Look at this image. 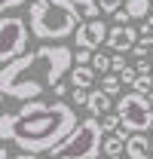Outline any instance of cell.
I'll return each instance as SVG.
<instances>
[{
	"label": "cell",
	"instance_id": "obj_1",
	"mask_svg": "<svg viewBox=\"0 0 153 159\" xmlns=\"http://www.w3.org/2000/svg\"><path fill=\"white\" fill-rule=\"evenodd\" d=\"M74 67V52L67 46H37L16 61L3 64L0 70V92L16 101H34L46 89H55L64 74Z\"/></svg>",
	"mask_w": 153,
	"mask_h": 159
},
{
	"label": "cell",
	"instance_id": "obj_2",
	"mask_svg": "<svg viewBox=\"0 0 153 159\" xmlns=\"http://www.w3.org/2000/svg\"><path fill=\"white\" fill-rule=\"evenodd\" d=\"M76 125L80 122H76L74 107L64 101H21V107L12 116L9 141L28 153H43V150L52 153Z\"/></svg>",
	"mask_w": 153,
	"mask_h": 159
},
{
	"label": "cell",
	"instance_id": "obj_3",
	"mask_svg": "<svg viewBox=\"0 0 153 159\" xmlns=\"http://www.w3.org/2000/svg\"><path fill=\"white\" fill-rule=\"evenodd\" d=\"M80 21L74 0H34L28 6V25L37 40H64L76 34Z\"/></svg>",
	"mask_w": 153,
	"mask_h": 159
},
{
	"label": "cell",
	"instance_id": "obj_4",
	"mask_svg": "<svg viewBox=\"0 0 153 159\" xmlns=\"http://www.w3.org/2000/svg\"><path fill=\"white\" fill-rule=\"evenodd\" d=\"M101 144H104L101 119L89 113V119H80V125L52 150V159H95L101 153Z\"/></svg>",
	"mask_w": 153,
	"mask_h": 159
},
{
	"label": "cell",
	"instance_id": "obj_5",
	"mask_svg": "<svg viewBox=\"0 0 153 159\" xmlns=\"http://www.w3.org/2000/svg\"><path fill=\"white\" fill-rule=\"evenodd\" d=\"M116 113L129 132H150L153 129V104L144 92H126L116 101Z\"/></svg>",
	"mask_w": 153,
	"mask_h": 159
},
{
	"label": "cell",
	"instance_id": "obj_6",
	"mask_svg": "<svg viewBox=\"0 0 153 159\" xmlns=\"http://www.w3.org/2000/svg\"><path fill=\"white\" fill-rule=\"evenodd\" d=\"M25 52H28V25H25V19L3 16L0 19V61L9 64Z\"/></svg>",
	"mask_w": 153,
	"mask_h": 159
},
{
	"label": "cell",
	"instance_id": "obj_7",
	"mask_svg": "<svg viewBox=\"0 0 153 159\" xmlns=\"http://www.w3.org/2000/svg\"><path fill=\"white\" fill-rule=\"evenodd\" d=\"M107 34H110V28H107V21L101 19H86L80 21V28H76V46L80 49H98L101 43H107Z\"/></svg>",
	"mask_w": 153,
	"mask_h": 159
},
{
	"label": "cell",
	"instance_id": "obj_8",
	"mask_svg": "<svg viewBox=\"0 0 153 159\" xmlns=\"http://www.w3.org/2000/svg\"><path fill=\"white\" fill-rule=\"evenodd\" d=\"M135 43H138V31H135L132 25H116V28H110V34H107V46L114 52H132Z\"/></svg>",
	"mask_w": 153,
	"mask_h": 159
},
{
	"label": "cell",
	"instance_id": "obj_9",
	"mask_svg": "<svg viewBox=\"0 0 153 159\" xmlns=\"http://www.w3.org/2000/svg\"><path fill=\"white\" fill-rule=\"evenodd\" d=\"M126 156L129 159H153V141L144 132H132L126 141Z\"/></svg>",
	"mask_w": 153,
	"mask_h": 159
},
{
	"label": "cell",
	"instance_id": "obj_10",
	"mask_svg": "<svg viewBox=\"0 0 153 159\" xmlns=\"http://www.w3.org/2000/svg\"><path fill=\"white\" fill-rule=\"evenodd\" d=\"M89 113L92 116H104V113H110V107H114V95L110 92H104V89H95V92H89Z\"/></svg>",
	"mask_w": 153,
	"mask_h": 159
},
{
	"label": "cell",
	"instance_id": "obj_11",
	"mask_svg": "<svg viewBox=\"0 0 153 159\" xmlns=\"http://www.w3.org/2000/svg\"><path fill=\"white\" fill-rule=\"evenodd\" d=\"M95 74L98 70L92 64H74V67H71V83L80 86V89H89V86L95 83Z\"/></svg>",
	"mask_w": 153,
	"mask_h": 159
},
{
	"label": "cell",
	"instance_id": "obj_12",
	"mask_svg": "<svg viewBox=\"0 0 153 159\" xmlns=\"http://www.w3.org/2000/svg\"><path fill=\"white\" fill-rule=\"evenodd\" d=\"M126 9H129V16L135 19H147L153 12V0H126Z\"/></svg>",
	"mask_w": 153,
	"mask_h": 159
},
{
	"label": "cell",
	"instance_id": "obj_13",
	"mask_svg": "<svg viewBox=\"0 0 153 159\" xmlns=\"http://www.w3.org/2000/svg\"><path fill=\"white\" fill-rule=\"evenodd\" d=\"M76 12H80V19H98L101 16V6H98V0H74Z\"/></svg>",
	"mask_w": 153,
	"mask_h": 159
},
{
	"label": "cell",
	"instance_id": "obj_14",
	"mask_svg": "<svg viewBox=\"0 0 153 159\" xmlns=\"http://www.w3.org/2000/svg\"><path fill=\"white\" fill-rule=\"evenodd\" d=\"M119 86H123L119 74H114V70H110V74H101V89H104V92L116 95V92H119Z\"/></svg>",
	"mask_w": 153,
	"mask_h": 159
},
{
	"label": "cell",
	"instance_id": "obj_15",
	"mask_svg": "<svg viewBox=\"0 0 153 159\" xmlns=\"http://www.w3.org/2000/svg\"><path fill=\"white\" fill-rule=\"evenodd\" d=\"M92 67H95L98 74H110L114 58H110V55H104V52H95V55H92Z\"/></svg>",
	"mask_w": 153,
	"mask_h": 159
},
{
	"label": "cell",
	"instance_id": "obj_16",
	"mask_svg": "<svg viewBox=\"0 0 153 159\" xmlns=\"http://www.w3.org/2000/svg\"><path fill=\"white\" fill-rule=\"evenodd\" d=\"M119 125H123V119H119V113H114V110L101 116V129H104V135H110V132H116Z\"/></svg>",
	"mask_w": 153,
	"mask_h": 159
},
{
	"label": "cell",
	"instance_id": "obj_17",
	"mask_svg": "<svg viewBox=\"0 0 153 159\" xmlns=\"http://www.w3.org/2000/svg\"><path fill=\"white\" fill-rule=\"evenodd\" d=\"M132 55H138V58H147V55H153V37L138 40V43H135V49H132Z\"/></svg>",
	"mask_w": 153,
	"mask_h": 159
},
{
	"label": "cell",
	"instance_id": "obj_18",
	"mask_svg": "<svg viewBox=\"0 0 153 159\" xmlns=\"http://www.w3.org/2000/svg\"><path fill=\"white\" fill-rule=\"evenodd\" d=\"M132 89H135V92H144V95H150V89H153V74H138V80H135Z\"/></svg>",
	"mask_w": 153,
	"mask_h": 159
},
{
	"label": "cell",
	"instance_id": "obj_19",
	"mask_svg": "<svg viewBox=\"0 0 153 159\" xmlns=\"http://www.w3.org/2000/svg\"><path fill=\"white\" fill-rule=\"evenodd\" d=\"M12 116H16V113H9V110L0 116V138H3V141H9V132H12Z\"/></svg>",
	"mask_w": 153,
	"mask_h": 159
},
{
	"label": "cell",
	"instance_id": "obj_20",
	"mask_svg": "<svg viewBox=\"0 0 153 159\" xmlns=\"http://www.w3.org/2000/svg\"><path fill=\"white\" fill-rule=\"evenodd\" d=\"M71 101H74L76 107H86V104H89V89H80V86H74V92H71Z\"/></svg>",
	"mask_w": 153,
	"mask_h": 159
},
{
	"label": "cell",
	"instance_id": "obj_21",
	"mask_svg": "<svg viewBox=\"0 0 153 159\" xmlns=\"http://www.w3.org/2000/svg\"><path fill=\"white\" fill-rule=\"evenodd\" d=\"M119 80H123V86H135V80H138V67H126V70H119Z\"/></svg>",
	"mask_w": 153,
	"mask_h": 159
},
{
	"label": "cell",
	"instance_id": "obj_22",
	"mask_svg": "<svg viewBox=\"0 0 153 159\" xmlns=\"http://www.w3.org/2000/svg\"><path fill=\"white\" fill-rule=\"evenodd\" d=\"M119 3H123V0H98V6H101V12H107V16H114L116 9H119Z\"/></svg>",
	"mask_w": 153,
	"mask_h": 159
},
{
	"label": "cell",
	"instance_id": "obj_23",
	"mask_svg": "<svg viewBox=\"0 0 153 159\" xmlns=\"http://www.w3.org/2000/svg\"><path fill=\"white\" fill-rule=\"evenodd\" d=\"M92 52H95V49H80L74 55V61L76 64H92Z\"/></svg>",
	"mask_w": 153,
	"mask_h": 159
},
{
	"label": "cell",
	"instance_id": "obj_24",
	"mask_svg": "<svg viewBox=\"0 0 153 159\" xmlns=\"http://www.w3.org/2000/svg\"><path fill=\"white\" fill-rule=\"evenodd\" d=\"M28 0H0V9L3 12H12V9H19V6H25Z\"/></svg>",
	"mask_w": 153,
	"mask_h": 159
},
{
	"label": "cell",
	"instance_id": "obj_25",
	"mask_svg": "<svg viewBox=\"0 0 153 159\" xmlns=\"http://www.w3.org/2000/svg\"><path fill=\"white\" fill-rule=\"evenodd\" d=\"M114 21H116V25H129V21H132V16H129V9H123V6H119V9L114 12Z\"/></svg>",
	"mask_w": 153,
	"mask_h": 159
},
{
	"label": "cell",
	"instance_id": "obj_26",
	"mask_svg": "<svg viewBox=\"0 0 153 159\" xmlns=\"http://www.w3.org/2000/svg\"><path fill=\"white\" fill-rule=\"evenodd\" d=\"M126 67H129V64H126V58H123V52H116V55H114V67H110V70L119 74V70H126Z\"/></svg>",
	"mask_w": 153,
	"mask_h": 159
},
{
	"label": "cell",
	"instance_id": "obj_27",
	"mask_svg": "<svg viewBox=\"0 0 153 159\" xmlns=\"http://www.w3.org/2000/svg\"><path fill=\"white\" fill-rule=\"evenodd\" d=\"M141 34H144V37H153V16L147 21H141Z\"/></svg>",
	"mask_w": 153,
	"mask_h": 159
},
{
	"label": "cell",
	"instance_id": "obj_28",
	"mask_svg": "<svg viewBox=\"0 0 153 159\" xmlns=\"http://www.w3.org/2000/svg\"><path fill=\"white\" fill-rule=\"evenodd\" d=\"M135 67H138V74H153V70H150V61H147V58H141Z\"/></svg>",
	"mask_w": 153,
	"mask_h": 159
},
{
	"label": "cell",
	"instance_id": "obj_29",
	"mask_svg": "<svg viewBox=\"0 0 153 159\" xmlns=\"http://www.w3.org/2000/svg\"><path fill=\"white\" fill-rule=\"evenodd\" d=\"M52 92H55V95H67V86H64V83H58V86L52 89Z\"/></svg>",
	"mask_w": 153,
	"mask_h": 159
},
{
	"label": "cell",
	"instance_id": "obj_30",
	"mask_svg": "<svg viewBox=\"0 0 153 159\" xmlns=\"http://www.w3.org/2000/svg\"><path fill=\"white\" fill-rule=\"evenodd\" d=\"M16 159H37V153H28V150H21V153H19Z\"/></svg>",
	"mask_w": 153,
	"mask_h": 159
},
{
	"label": "cell",
	"instance_id": "obj_31",
	"mask_svg": "<svg viewBox=\"0 0 153 159\" xmlns=\"http://www.w3.org/2000/svg\"><path fill=\"white\" fill-rule=\"evenodd\" d=\"M0 159H9V153H6V147H3V150H0Z\"/></svg>",
	"mask_w": 153,
	"mask_h": 159
},
{
	"label": "cell",
	"instance_id": "obj_32",
	"mask_svg": "<svg viewBox=\"0 0 153 159\" xmlns=\"http://www.w3.org/2000/svg\"><path fill=\"white\" fill-rule=\"evenodd\" d=\"M147 98H150V104H153V89H150V95H147Z\"/></svg>",
	"mask_w": 153,
	"mask_h": 159
},
{
	"label": "cell",
	"instance_id": "obj_33",
	"mask_svg": "<svg viewBox=\"0 0 153 159\" xmlns=\"http://www.w3.org/2000/svg\"><path fill=\"white\" fill-rule=\"evenodd\" d=\"M107 159H119V156H107Z\"/></svg>",
	"mask_w": 153,
	"mask_h": 159
},
{
	"label": "cell",
	"instance_id": "obj_34",
	"mask_svg": "<svg viewBox=\"0 0 153 159\" xmlns=\"http://www.w3.org/2000/svg\"><path fill=\"white\" fill-rule=\"evenodd\" d=\"M95 159H101V156H95Z\"/></svg>",
	"mask_w": 153,
	"mask_h": 159
},
{
	"label": "cell",
	"instance_id": "obj_35",
	"mask_svg": "<svg viewBox=\"0 0 153 159\" xmlns=\"http://www.w3.org/2000/svg\"><path fill=\"white\" fill-rule=\"evenodd\" d=\"M150 141H153V135H150Z\"/></svg>",
	"mask_w": 153,
	"mask_h": 159
}]
</instances>
